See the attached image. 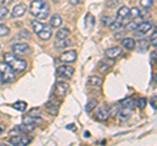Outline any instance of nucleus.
Instances as JSON below:
<instances>
[{"mask_svg": "<svg viewBox=\"0 0 157 146\" xmlns=\"http://www.w3.org/2000/svg\"><path fill=\"white\" fill-rule=\"evenodd\" d=\"M30 13L39 20H46L50 14V5L45 0H33L30 4Z\"/></svg>", "mask_w": 157, "mask_h": 146, "instance_id": "obj_1", "label": "nucleus"}, {"mask_svg": "<svg viewBox=\"0 0 157 146\" xmlns=\"http://www.w3.org/2000/svg\"><path fill=\"white\" fill-rule=\"evenodd\" d=\"M4 61H6L14 72L21 73L26 69V61L21 59V57H18L16 53H13V52L4 53Z\"/></svg>", "mask_w": 157, "mask_h": 146, "instance_id": "obj_2", "label": "nucleus"}, {"mask_svg": "<svg viewBox=\"0 0 157 146\" xmlns=\"http://www.w3.org/2000/svg\"><path fill=\"white\" fill-rule=\"evenodd\" d=\"M0 78L4 84H11L16 80V73L6 61H0Z\"/></svg>", "mask_w": 157, "mask_h": 146, "instance_id": "obj_3", "label": "nucleus"}, {"mask_svg": "<svg viewBox=\"0 0 157 146\" xmlns=\"http://www.w3.org/2000/svg\"><path fill=\"white\" fill-rule=\"evenodd\" d=\"M68 90H70V86H68L67 82H58L55 87H54V95L59 97V98H63L68 93Z\"/></svg>", "mask_w": 157, "mask_h": 146, "instance_id": "obj_4", "label": "nucleus"}, {"mask_svg": "<svg viewBox=\"0 0 157 146\" xmlns=\"http://www.w3.org/2000/svg\"><path fill=\"white\" fill-rule=\"evenodd\" d=\"M56 73L59 77H63V78H71L75 73V69L70 65H60L56 69Z\"/></svg>", "mask_w": 157, "mask_h": 146, "instance_id": "obj_5", "label": "nucleus"}, {"mask_svg": "<svg viewBox=\"0 0 157 146\" xmlns=\"http://www.w3.org/2000/svg\"><path fill=\"white\" fill-rule=\"evenodd\" d=\"M30 138L26 137V136H22V134H14L13 137H11L8 140V142L11 145H20V146H24V145H28L29 142H30Z\"/></svg>", "mask_w": 157, "mask_h": 146, "instance_id": "obj_6", "label": "nucleus"}, {"mask_svg": "<svg viewBox=\"0 0 157 146\" xmlns=\"http://www.w3.org/2000/svg\"><path fill=\"white\" fill-rule=\"evenodd\" d=\"M12 51L16 55H26V53H30V47L26 43H16L12 46Z\"/></svg>", "mask_w": 157, "mask_h": 146, "instance_id": "obj_7", "label": "nucleus"}, {"mask_svg": "<svg viewBox=\"0 0 157 146\" xmlns=\"http://www.w3.org/2000/svg\"><path fill=\"white\" fill-rule=\"evenodd\" d=\"M76 59H77V53L73 50L63 52L62 55L59 56V61H62V63H75Z\"/></svg>", "mask_w": 157, "mask_h": 146, "instance_id": "obj_8", "label": "nucleus"}, {"mask_svg": "<svg viewBox=\"0 0 157 146\" xmlns=\"http://www.w3.org/2000/svg\"><path fill=\"white\" fill-rule=\"evenodd\" d=\"M132 106H134V102H132V100H131V103H128V100L123 102V104H122V108L119 111L121 119H127L132 114Z\"/></svg>", "mask_w": 157, "mask_h": 146, "instance_id": "obj_9", "label": "nucleus"}, {"mask_svg": "<svg viewBox=\"0 0 157 146\" xmlns=\"http://www.w3.org/2000/svg\"><path fill=\"white\" fill-rule=\"evenodd\" d=\"M110 118V108L107 106H102L98 108L97 114H96V119L100 121H106Z\"/></svg>", "mask_w": 157, "mask_h": 146, "instance_id": "obj_10", "label": "nucleus"}, {"mask_svg": "<svg viewBox=\"0 0 157 146\" xmlns=\"http://www.w3.org/2000/svg\"><path fill=\"white\" fill-rule=\"evenodd\" d=\"M38 38L41 41H48L52 35V30H51V26H47V25H43V27L41 29V31L37 33Z\"/></svg>", "mask_w": 157, "mask_h": 146, "instance_id": "obj_11", "label": "nucleus"}, {"mask_svg": "<svg viewBox=\"0 0 157 146\" xmlns=\"http://www.w3.org/2000/svg\"><path fill=\"white\" fill-rule=\"evenodd\" d=\"M26 5L25 4H17L16 7H14L13 9H12V12H11V16H12V18H17V17H21V16H24V14L26 13Z\"/></svg>", "mask_w": 157, "mask_h": 146, "instance_id": "obj_12", "label": "nucleus"}, {"mask_svg": "<svg viewBox=\"0 0 157 146\" xmlns=\"http://www.w3.org/2000/svg\"><path fill=\"white\" fill-rule=\"evenodd\" d=\"M105 55H106V57H109V59H117L118 56L122 55V48L121 47H111L105 51Z\"/></svg>", "mask_w": 157, "mask_h": 146, "instance_id": "obj_13", "label": "nucleus"}, {"mask_svg": "<svg viewBox=\"0 0 157 146\" xmlns=\"http://www.w3.org/2000/svg\"><path fill=\"white\" fill-rule=\"evenodd\" d=\"M152 27H153V24L149 22V21H144V22H140L139 25H137L136 30L139 34H145L148 33L149 30H152Z\"/></svg>", "mask_w": 157, "mask_h": 146, "instance_id": "obj_14", "label": "nucleus"}, {"mask_svg": "<svg viewBox=\"0 0 157 146\" xmlns=\"http://www.w3.org/2000/svg\"><path fill=\"white\" fill-rule=\"evenodd\" d=\"M128 13H130L128 8H127V7H121L119 9H118V12H117L118 21H122V20H124V18H127V17H128Z\"/></svg>", "mask_w": 157, "mask_h": 146, "instance_id": "obj_15", "label": "nucleus"}, {"mask_svg": "<svg viewBox=\"0 0 157 146\" xmlns=\"http://www.w3.org/2000/svg\"><path fill=\"white\" fill-rule=\"evenodd\" d=\"M68 35H70V29L68 27H62V29H59V30L56 31L55 38H56V41L58 39H64V38H68Z\"/></svg>", "mask_w": 157, "mask_h": 146, "instance_id": "obj_16", "label": "nucleus"}, {"mask_svg": "<svg viewBox=\"0 0 157 146\" xmlns=\"http://www.w3.org/2000/svg\"><path fill=\"white\" fill-rule=\"evenodd\" d=\"M122 46H123L126 50H134L136 47V43L132 38H124V39L122 41Z\"/></svg>", "mask_w": 157, "mask_h": 146, "instance_id": "obj_17", "label": "nucleus"}, {"mask_svg": "<svg viewBox=\"0 0 157 146\" xmlns=\"http://www.w3.org/2000/svg\"><path fill=\"white\" fill-rule=\"evenodd\" d=\"M62 24H63V20L59 14H54V16L51 17V20H50V26L51 27H60Z\"/></svg>", "mask_w": 157, "mask_h": 146, "instance_id": "obj_18", "label": "nucleus"}, {"mask_svg": "<svg viewBox=\"0 0 157 146\" xmlns=\"http://www.w3.org/2000/svg\"><path fill=\"white\" fill-rule=\"evenodd\" d=\"M46 108L48 111H51L52 115H56L58 112V108H59V102H54V100H50L46 103Z\"/></svg>", "mask_w": 157, "mask_h": 146, "instance_id": "obj_19", "label": "nucleus"}, {"mask_svg": "<svg viewBox=\"0 0 157 146\" xmlns=\"http://www.w3.org/2000/svg\"><path fill=\"white\" fill-rule=\"evenodd\" d=\"M88 82H89V85L94 86V87H100L102 85V80L100 78V77H97V76L89 77V78H88Z\"/></svg>", "mask_w": 157, "mask_h": 146, "instance_id": "obj_20", "label": "nucleus"}, {"mask_svg": "<svg viewBox=\"0 0 157 146\" xmlns=\"http://www.w3.org/2000/svg\"><path fill=\"white\" fill-rule=\"evenodd\" d=\"M71 45H73V42L67 41V38H64V39H58V42L55 43V47L56 48H66Z\"/></svg>", "mask_w": 157, "mask_h": 146, "instance_id": "obj_21", "label": "nucleus"}, {"mask_svg": "<svg viewBox=\"0 0 157 146\" xmlns=\"http://www.w3.org/2000/svg\"><path fill=\"white\" fill-rule=\"evenodd\" d=\"M97 106H98V100L97 99H92V100L88 102V104L85 106V111H86V112H92V111L94 110Z\"/></svg>", "mask_w": 157, "mask_h": 146, "instance_id": "obj_22", "label": "nucleus"}, {"mask_svg": "<svg viewBox=\"0 0 157 146\" xmlns=\"http://www.w3.org/2000/svg\"><path fill=\"white\" fill-rule=\"evenodd\" d=\"M43 25L45 24H42V22H39V21H37V20H33L32 21V27H33V30H34V33H38V31H41V29L43 27Z\"/></svg>", "mask_w": 157, "mask_h": 146, "instance_id": "obj_23", "label": "nucleus"}, {"mask_svg": "<svg viewBox=\"0 0 157 146\" xmlns=\"http://www.w3.org/2000/svg\"><path fill=\"white\" fill-rule=\"evenodd\" d=\"M12 107L13 108H16V110H18V111H25L26 110V102L18 100V102H16V103H13Z\"/></svg>", "mask_w": 157, "mask_h": 146, "instance_id": "obj_24", "label": "nucleus"}, {"mask_svg": "<svg viewBox=\"0 0 157 146\" xmlns=\"http://www.w3.org/2000/svg\"><path fill=\"white\" fill-rule=\"evenodd\" d=\"M128 17L131 18V20H136L137 17H140V11L137 8H131L130 13H128Z\"/></svg>", "mask_w": 157, "mask_h": 146, "instance_id": "obj_25", "label": "nucleus"}, {"mask_svg": "<svg viewBox=\"0 0 157 146\" xmlns=\"http://www.w3.org/2000/svg\"><path fill=\"white\" fill-rule=\"evenodd\" d=\"M139 3L141 8H144V9H149L153 7V0H139Z\"/></svg>", "mask_w": 157, "mask_h": 146, "instance_id": "obj_26", "label": "nucleus"}, {"mask_svg": "<svg viewBox=\"0 0 157 146\" xmlns=\"http://www.w3.org/2000/svg\"><path fill=\"white\" fill-rule=\"evenodd\" d=\"M85 26L86 27H89V29H92L93 27V25H94V17H93L92 16V14H89V13H88L86 14V17H85Z\"/></svg>", "mask_w": 157, "mask_h": 146, "instance_id": "obj_27", "label": "nucleus"}, {"mask_svg": "<svg viewBox=\"0 0 157 146\" xmlns=\"http://www.w3.org/2000/svg\"><path fill=\"white\" fill-rule=\"evenodd\" d=\"M109 26L113 29V30H119V29L123 26V25H122V21H113Z\"/></svg>", "mask_w": 157, "mask_h": 146, "instance_id": "obj_28", "label": "nucleus"}, {"mask_svg": "<svg viewBox=\"0 0 157 146\" xmlns=\"http://www.w3.org/2000/svg\"><path fill=\"white\" fill-rule=\"evenodd\" d=\"M9 27H7V26H4V25H0V37H6V35H8L9 34Z\"/></svg>", "mask_w": 157, "mask_h": 146, "instance_id": "obj_29", "label": "nucleus"}, {"mask_svg": "<svg viewBox=\"0 0 157 146\" xmlns=\"http://www.w3.org/2000/svg\"><path fill=\"white\" fill-rule=\"evenodd\" d=\"M137 25H139V24H137V22H136L135 20H132V22H131V24H128V25L126 26V30H127V31H131V30H136Z\"/></svg>", "mask_w": 157, "mask_h": 146, "instance_id": "obj_30", "label": "nucleus"}, {"mask_svg": "<svg viewBox=\"0 0 157 146\" xmlns=\"http://www.w3.org/2000/svg\"><path fill=\"white\" fill-rule=\"evenodd\" d=\"M135 103H136V106L139 107V108L143 110L144 107H145V98H139V99H136Z\"/></svg>", "mask_w": 157, "mask_h": 146, "instance_id": "obj_31", "label": "nucleus"}, {"mask_svg": "<svg viewBox=\"0 0 157 146\" xmlns=\"http://www.w3.org/2000/svg\"><path fill=\"white\" fill-rule=\"evenodd\" d=\"M7 14H8V9H7V7H6V5H0V20L6 17Z\"/></svg>", "mask_w": 157, "mask_h": 146, "instance_id": "obj_32", "label": "nucleus"}, {"mask_svg": "<svg viewBox=\"0 0 157 146\" xmlns=\"http://www.w3.org/2000/svg\"><path fill=\"white\" fill-rule=\"evenodd\" d=\"M151 43H152L153 47H156V45H157V33L156 31H153V35H152V38H151Z\"/></svg>", "mask_w": 157, "mask_h": 146, "instance_id": "obj_33", "label": "nucleus"}, {"mask_svg": "<svg viewBox=\"0 0 157 146\" xmlns=\"http://www.w3.org/2000/svg\"><path fill=\"white\" fill-rule=\"evenodd\" d=\"M111 22H113V21H111V18H110V17H107V16H105V17H104V20H102V24H104V25H106V26H109Z\"/></svg>", "mask_w": 157, "mask_h": 146, "instance_id": "obj_34", "label": "nucleus"}, {"mask_svg": "<svg viewBox=\"0 0 157 146\" xmlns=\"http://www.w3.org/2000/svg\"><path fill=\"white\" fill-rule=\"evenodd\" d=\"M109 69H110V68L107 67V65H104V64H101V65H100V71L104 73V75H106V73L109 72Z\"/></svg>", "mask_w": 157, "mask_h": 146, "instance_id": "obj_35", "label": "nucleus"}, {"mask_svg": "<svg viewBox=\"0 0 157 146\" xmlns=\"http://www.w3.org/2000/svg\"><path fill=\"white\" fill-rule=\"evenodd\" d=\"M39 108H33L32 111H30V114H29V116H39Z\"/></svg>", "mask_w": 157, "mask_h": 146, "instance_id": "obj_36", "label": "nucleus"}, {"mask_svg": "<svg viewBox=\"0 0 157 146\" xmlns=\"http://www.w3.org/2000/svg\"><path fill=\"white\" fill-rule=\"evenodd\" d=\"M156 100H157V98H156V95L152 98V100H151V104H152V107H153V110L156 111Z\"/></svg>", "mask_w": 157, "mask_h": 146, "instance_id": "obj_37", "label": "nucleus"}, {"mask_svg": "<svg viewBox=\"0 0 157 146\" xmlns=\"http://www.w3.org/2000/svg\"><path fill=\"white\" fill-rule=\"evenodd\" d=\"M70 2L73 4V5H77V4H81L84 0H70Z\"/></svg>", "mask_w": 157, "mask_h": 146, "instance_id": "obj_38", "label": "nucleus"}, {"mask_svg": "<svg viewBox=\"0 0 157 146\" xmlns=\"http://www.w3.org/2000/svg\"><path fill=\"white\" fill-rule=\"evenodd\" d=\"M152 63H156V51H153V55H152Z\"/></svg>", "mask_w": 157, "mask_h": 146, "instance_id": "obj_39", "label": "nucleus"}, {"mask_svg": "<svg viewBox=\"0 0 157 146\" xmlns=\"http://www.w3.org/2000/svg\"><path fill=\"white\" fill-rule=\"evenodd\" d=\"M13 0H4V5H8V4H11Z\"/></svg>", "mask_w": 157, "mask_h": 146, "instance_id": "obj_40", "label": "nucleus"}, {"mask_svg": "<svg viewBox=\"0 0 157 146\" xmlns=\"http://www.w3.org/2000/svg\"><path fill=\"white\" fill-rule=\"evenodd\" d=\"M3 129H4V128H3V126H2V125H0V134H2V133H3Z\"/></svg>", "mask_w": 157, "mask_h": 146, "instance_id": "obj_41", "label": "nucleus"}]
</instances>
